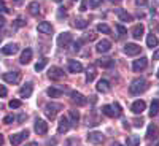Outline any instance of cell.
<instances>
[{
  "label": "cell",
  "instance_id": "7",
  "mask_svg": "<svg viewBox=\"0 0 159 146\" xmlns=\"http://www.w3.org/2000/svg\"><path fill=\"white\" fill-rule=\"evenodd\" d=\"M70 97H72V102L76 103V105H80V107H83V105L88 103L86 97H84L83 94H80V92H76V91H72V92H70Z\"/></svg>",
  "mask_w": 159,
  "mask_h": 146
},
{
  "label": "cell",
  "instance_id": "33",
  "mask_svg": "<svg viewBox=\"0 0 159 146\" xmlns=\"http://www.w3.org/2000/svg\"><path fill=\"white\" fill-rule=\"evenodd\" d=\"M69 114H70V122L76 126V124H78V121H80V114H78V111L70 110V111H69Z\"/></svg>",
  "mask_w": 159,
  "mask_h": 146
},
{
  "label": "cell",
  "instance_id": "49",
  "mask_svg": "<svg viewBox=\"0 0 159 146\" xmlns=\"http://www.w3.org/2000/svg\"><path fill=\"white\" fill-rule=\"evenodd\" d=\"M59 10H61V11H59V18H62V16L65 18V11H64V8H59Z\"/></svg>",
  "mask_w": 159,
  "mask_h": 146
},
{
  "label": "cell",
  "instance_id": "56",
  "mask_svg": "<svg viewBox=\"0 0 159 146\" xmlns=\"http://www.w3.org/2000/svg\"><path fill=\"white\" fill-rule=\"evenodd\" d=\"M157 78H159V70H157Z\"/></svg>",
  "mask_w": 159,
  "mask_h": 146
},
{
  "label": "cell",
  "instance_id": "6",
  "mask_svg": "<svg viewBox=\"0 0 159 146\" xmlns=\"http://www.w3.org/2000/svg\"><path fill=\"white\" fill-rule=\"evenodd\" d=\"M2 78L5 79L7 83L16 84V83H19V79H21V73L19 72H8V73H3Z\"/></svg>",
  "mask_w": 159,
  "mask_h": 146
},
{
  "label": "cell",
  "instance_id": "53",
  "mask_svg": "<svg viewBox=\"0 0 159 146\" xmlns=\"http://www.w3.org/2000/svg\"><path fill=\"white\" fill-rule=\"evenodd\" d=\"M110 2H113V3H119L121 0H110Z\"/></svg>",
  "mask_w": 159,
  "mask_h": 146
},
{
  "label": "cell",
  "instance_id": "30",
  "mask_svg": "<svg viewBox=\"0 0 159 146\" xmlns=\"http://www.w3.org/2000/svg\"><path fill=\"white\" fill-rule=\"evenodd\" d=\"M46 92H48V95H49L51 99H57V97L62 95V91H61V89H56V87H49Z\"/></svg>",
  "mask_w": 159,
  "mask_h": 146
},
{
  "label": "cell",
  "instance_id": "12",
  "mask_svg": "<svg viewBox=\"0 0 159 146\" xmlns=\"http://www.w3.org/2000/svg\"><path fill=\"white\" fill-rule=\"evenodd\" d=\"M48 76L51 79H61V78H64V70L59 67H51L48 70Z\"/></svg>",
  "mask_w": 159,
  "mask_h": 146
},
{
  "label": "cell",
  "instance_id": "39",
  "mask_svg": "<svg viewBox=\"0 0 159 146\" xmlns=\"http://www.w3.org/2000/svg\"><path fill=\"white\" fill-rule=\"evenodd\" d=\"M132 122H134L135 127H142V126H143V119H142V117H135Z\"/></svg>",
  "mask_w": 159,
  "mask_h": 146
},
{
  "label": "cell",
  "instance_id": "27",
  "mask_svg": "<svg viewBox=\"0 0 159 146\" xmlns=\"http://www.w3.org/2000/svg\"><path fill=\"white\" fill-rule=\"evenodd\" d=\"M27 10H29V13H30L32 16H37L38 13H40V5H38V2H30L29 7H27Z\"/></svg>",
  "mask_w": 159,
  "mask_h": 146
},
{
  "label": "cell",
  "instance_id": "3",
  "mask_svg": "<svg viewBox=\"0 0 159 146\" xmlns=\"http://www.w3.org/2000/svg\"><path fill=\"white\" fill-rule=\"evenodd\" d=\"M27 137H29V130L25 129V130H22V132H21V134H15V135H11V137H10V141H11V144H13V146H19V144H21V141H24Z\"/></svg>",
  "mask_w": 159,
  "mask_h": 146
},
{
  "label": "cell",
  "instance_id": "50",
  "mask_svg": "<svg viewBox=\"0 0 159 146\" xmlns=\"http://www.w3.org/2000/svg\"><path fill=\"white\" fill-rule=\"evenodd\" d=\"M25 146H38V143H35V141H30L29 144H25Z\"/></svg>",
  "mask_w": 159,
  "mask_h": 146
},
{
  "label": "cell",
  "instance_id": "31",
  "mask_svg": "<svg viewBox=\"0 0 159 146\" xmlns=\"http://www.w3.org/2000/svg\"><path fill=\"white\" fill-rule=\"evenodd\" d=\"M157 38L153 35V33H150L148 37H147V45H148V48H156L157 46Z\"/></svg>",
  "mask_w": 159,
  "mask_h": 146
},
{
  "label": "cell",
  "instance_id": "10",
  "mask_svg": "<svg viewBox=\"0 0 159 146\" xmlns=\"http://www.w3.org/2000/svg\"><path fill=\"white\" fill-rule=\"evenodd\" d=\"M70 129V121H69V117H65V116H61L59 119V126H57V132L59 134H65Z\"/></svg>",
  "mask_w": 159,
  "mask_h": 146
},
{
  "label": "cell",
  "instance_id": "5",
  "mask_svg": "<svg viewBox=\"0 0 159 146\" xmlns=\"http://www.w3.org/2000/svg\"><path fill=\"white\" fill-rule=\"evenodd\" d=\"M103 140H105V137L102 132H89L88 134V141L91 144H100V143H103Z\"/></svg>",
  "mask_w": 159,
  "mask_h": 146
},
{
  "label": "cell",
  "instance_id": "25",
  "mask_svg": "<svg viewBox=\"0 0 159 146\" xmlns=\"http://www.w3.org/2000/svg\"><path fill=\"white\" fill-rule=\"evenodd\" d=\"M116 15H118L119 19L124 21V22H130V21H132V16L129 15L127 11H124V10H116Z\"/></svg>",
  "mask_w": 159,
  "mask_h": 146
},
{
  "label": "cell",
  "instance_id": "43",
  "mask_svg": "<svg viewBox=\"0 0 159 146\" xmlns=\"http://www.w3.org/2000/svg\"><path fill=\"white\" fill-rule=\"evenodd\" d=\"M113 107H115V111L121 116V107H119V103H113Z\"/></svg>",
  "mask_w": 159,
  "mask_h": 146
},
{
  "label": "cell",
  "instance_id": "51",
  "mask_svg": "<svg viewBox=\"0 0 159 146\" xmlns=\"http://www.w3.org/2000/svg\"><path fill=\"white\" fill-rule=\"evenodd\" d=\"M2 144H3V135L0 134V146H2Z\"/></svg>",
  "mask_w": 159,
  "mask_h": 146
},
{
  "label": "cell",
  "instance_id": "40",
  "mask_svg": "<svg viewBox=\"0 0 159 146\" xmlns=\"http://www.w3.org/2000/svg\"><path fill=\"white\" fill-rule=\"evenodd\" d=\"M7 94H8V91H7V87H5V86H2V84H0V97H7Z\"/></svg>",
  "mask_w": 159,
  "mask_h": 146
},
{
  "label": "cell",
  "instance_id": "46",
  "mask_svg": "<svg viewBox=\"0 0 159 146\" xmlns=\"http://www.w3.org/2000/svg\"><path fill=\"white\" fill-rule=\"evenodd\" d=\"M135 2H137V5H142V7H143V5L148 3V0H135Z\"/></svg>",
  "mask_w": 159,
  "mask_h": 146
},
{
  "label": "cell",
  "instance_id": "37",
  "mask_svg": "<svg viewBox=\"0 0 159 146\" xmlns=\"http://www.w3.org/2000/svg\"><path fill=\"white\" fill-rule=\"evenodd\" d=\"M116 29H118V32H119V37H123V35H126V33H127V29H126V27H123L121 24H118V25H116Z\"/></svg>",
  "mask_w": 159,
  "mask_h": 146
},
{
  "label": "cell",
  "instance_id": "42",
  "mask_svg": "<svg viewBox=\"0 0 159 146\" xmlns=\"http://www.w3.org/2000/svg\"><path fill=\"white\" fill-rule=\"evenodd\" d=\"M22 25H25V22L22 19H16L15 21V27H22Z\"/></svg>",
  "mask_w": 159,
  "mask_h": 146
},
{
  "label": "cell",
  "instance_id": "36",
  "mask_svg": "<svg viewBox=\"0 0 159 146\" xmlns=\"http://www.w3.org/2000/svg\"><path fill=\"white\" fill-rule=\"evenodd\" d=\"M97 30H99V32H102V33H111V29L108 27L107 24H103V22L97 25Z\"/></svg>",
  "mask_w": 159,
  "mask_h": 146
},
{
  "label": "cell",
  "instance_id": "55",
  "mask_svg": "<svg viewBox=\"0 0 159 146\" xmlns=\"http://www.w3.org/2000/svg\"><path fill=\"white\" fill-rule=\"evenodd\" d=\"M2 40H3V35H2V33H0V42H2Z\"/></svg>",
  "mask_w": 159,
  "mask_h": 146
},
{
  "label": "cell",
  "instance_id": "32",
  "mask_svg": "<svg viewBox=\"0 0 159 146\" xmlns=\"http://www.w3.org/2000/svg\"><path fill=\"white\" fill-rule=\"evenodd\" d=\"M159 113V100H153L151 102V108H150V116H156Z\"/></svg>",
  "mask_w": 159,
  "mask_h": 146
},
{
  "label": "cell",
  "instance_id": "2",
  "mask_svg": "<svg viewBox=\"0 0 159 146\" xmlns=\"http://www.w3.org/2000/svg\"><path fill=\"white\" fill-rule=\"evenodd\" d=\"M59 110H62V105H59V103H48L45 107V113L49 119H54Z\"/></svg>",
  "mask_w": 159,
  "mask_h": 146
},
{
  "label": "cell",
  "instance_id": "45",
  "mask_svg": "<svg viewBox=\"0 0 159 146\" xmlns=\"http://www.w3.org/2000/svg\"><path fill=\"white\" fill-rule=\"evenodd\" d=\"M0 11H2V13H3V11H8L7 7H5V3H3V0H0Z\"/></svg>",
  "mask_w": 159,
  "mask_h": 146
},
{
  "label": "cell",
  "instance_id": "14",
  "mask_svg": "<svg viewBox=\"0 0 159 146\" xmlns=\"http://www.w3.org/2000/svg\"><path fill=\"white\" fill-rule=\"evenodd\" d=\"M145 108H147V105H145L143 100H137V102H134V103H132V107H130L132 113H135V114H140L142 111H145Z\"/></svg>",
  "mask_w": 159,
  "mask_h": 146
},
{
  "label": "cell",
  "instance_id": "18",
  "mask_svg": "<svg viewBox=\"0 0 159 146\" xmlns=\"http://www.w3.org/2000/svg\"><path fill=\"white\" fill-rule=\"evenodd\" d=\"M21 64H24V65H27L30 60H32V49H29V48H25L24 51H22V54H21Z\"/></svg>",
  "mask_w": 159,
  "mask_h": 146
},
{
  "label": "cell",
  "instance_id": "4",
  "mask_svg": "<svg viewBox=\"0 0 159 146\" xmlns=\"http://www.w3.org/2000/svg\"><path fill=\"white\" fill-rule=\"evenodd\" d=\"M72 40H73V37H72L70 32H64V33H61V35L57 37V45H59L61 48H67V46L72 43Z\"/></svg>",
  "mask_w": 159,
  "mask_h": 146
},
{
  "label": "cell",
  "instance_id": "8",
  "mask_svg": "<svg viewBox=\"0 0 159 146\" xmlns=\"http://www.w3.org/2000/svg\"><path fill=\"white\" fill-rule=\"evenodd\" d=\"M140 46L139 45H135V43H127L126 46H124V52L127 56H137V54H140Z\"/></svg>",
  "mask_w": 159,
  "mask_h": 146
},
{
  "label": "cell",
  "instance_id": "54",
  "mask_svg": "<svg viewBox=\"0 0 159 146\" xmlns=\"http://www.w3.org/2000/svg\"><path fill=\"white\" fill-rule=\"evenodd\" d=\"M111 146H123V144H119V143H113Z\"/></svg>",
  "mask_w": 159,
  "mask_h": 146
},
{
  "label": "cell",
  "instance_id": "29",
  "mask_svg": "<svg viewBox=\"0 0 159 146\" xmlns=\"http://www.w3.org/2000/svg\"><path fill=\"white\" fill-rule=\"evenodd\" d=\"M126 143H127V146H139V144H140V137L130 135V137L126 138Z\"/></svg>",
  "mask_w": 159,
  "mask_h": 146
},
{
  "label": "cell",
  "instance_id": "15",
  "mask_svg": "<svg viewBox=\"0 0 159 146\" xmlns=\"http://www.w3.org/2000/svg\"><path fill=\"white\" fill-rule=\"evenodd\" d=\"M102 113L108 117H119V114L115 111V107L113 105H103L102 107Z\"/></svg>",
  "mask_w": 159,
  "mask_h": 146
},
{
  "label": "cell",
  "instance_id": "44",
  "mask_svg": "<svg viewBox=\"0 0 159 146\" xmlns=\"http://www.w3.org/2000/svg\"><path fill=\"white\" fill-rule=\"evenodd\" d=\"M13 119H15L13 116H7V117L3 119V122H5V124H11V122H13Z\"/></svg>",
  "mask_w": 159,
  "mask_h": 146
},
{
  "label": "cell",
  "instance_id": "23",
  "mask_svg": "<svg viewBox=\"0 0 159 146\" xmlns=\"http://www.w3.org/2000/svg\"><path fill=\"white\" fill-rule=\"evenodd\" d=\"M38 32H42V33H52V25L49 22H40L38 24Z\"/></svg>",
  "mask_w": 159,
  "mask_h": 146
},
{
  "label": "cell",
  "instance_id": "13",
  "mask_svg": "<svg viewBox=\"0 0 159 146\" xmlns=\"http://www.w3.org/2000/svg\"><path fill=\"white\" fill-rule=\"evenodd\" d=\"M111 48V43L108 42V40H100V42L97 43V52H100V54H103V52H108Z\"/></svg>",
  "mask_w": 159,
  "mask_h": 146
},
{
  "label": "cell",
  "instance_id": "52",
  "mask_svg": "<svg viewBox=\"0 0 159 146\" xmlns=\"http://www.w3.org/2000/svg\"><path fill=\"white\" fill-rule=\"evenodd\" d=\"M15 3H16V5H21V3H22V0H15Z\"/></svg>",
  "mask_w": 159,
  "mask_h": 146
},
{
  "label": "cell",
  "instance_id": "47",
  "mask_svg": "<svg viewBox=\"0 0 159 146\" xmlns=\"http://www.w3.org/2000/svg\"><path fill=\"white\" fill-rule=\"evenodd\" d=\"M153 59H154V60H159V49H156V51H154V54H153Z\"/></svg>",
  "mask_w": 159,
  "mask_h": 146
},
{
  "label": "cell",
  "instance_id": "16",
  "mask_svg": "<svg viewBox=\"0 0 159 146\" xmlns=\"http://www.w3.org/2000/svg\"><path fill=\"white\" fill-rule=\"evenodd\" d=\"M32 91H34L32 83H27L25 86H22V87H21V91H19V95H21L22 99H29V97L32 95Z\"/></svg>",
  "mask_w": 159,
  "mask_h": 146
},
{
  "label": "cell",
  "instance_id": "34",
  "mask_svg": "<svg viewBox=\"0 0 159 146\" xmlns=\"http://www.w3.org/2000/svg\"><path fill=\"white\" fill-rule=\"evenodd\" d=\"M73 25H75V27H78V29H84L86 25H88V22L84 19H81V18H78V19H75Z\"/></svg>",
  "mask_w": 159,
  "mask_h": 146
},
{
  "label": "cell",
  "instance_id": "19",
  "mask_svg": "<svg viewBox=\"0 0 159 146\" xmlns=\"http://www.w3.org/2000/svg\"><path fill=\"white\" fill-rule=\"evenodd\" d=\"M69 70H70V73H80L83 70V65L78 60H69Z\"/></svg>",
  "mask_w": 159,
  "mask_h": 146
},
{
  "label": "cell",
  "instance_id": "41",
  "mask_svg": "<svg viewBox=\"0 0 159 146\" xmlns=\"http://www.w3.org/2000/svg\"><path fill=\"white\" fill-rule=\"evenodd\" d=\"M25 119H27V116H25L24 113H21V114L18 116V122H19V124H22V122L25 121Z\"/></svg>",
  "mask_w": 159,
  "mask_h": 146
},
{
  "label": "cell",
  "instance_id": "1",
  "mask_svg": "<svg viewBox=\"0 0 159 146\" xmlns=\"http://www.w3.org/2000/svg\"><path fill=\"white\" fill-rule=\"evenodd\" d=\"M148 86H150V84H148L147 79H143V78H137V79H134V81L130 83L129 91H130V94L139 95V94H143V92L148 89Z\"/></svg>",
  "mask_w": 159,
  "mask_h": 146
},
{
  "label": "cell",
  "instance_id": "21",
  "mask_svg": "<svg viewBox=\"0 0 159 146\" xmlns=\"http://www.w3.org/2000/svg\"><path fill=\"white\" fill-rule=\"evenodd\" d=\"M2 52H3V54H7V56H13L15 52H18V45L16 43H10L5 48H2Z\"/></svg>",
  "mask_w": 159,
  "mask_h": 146
},
{
  "label": "cell",
  "instance_id": "38",
  "mask_svg": "<svg viewBox=\"0 0 159 146\" xmlns=\"http://www.w3.org/2000/svg\"><path fill=\"white\" fill-rule=\"evenodd\" d=\"M8 105H10V108H19L21 107V102L19 100H11Z\"/></svg>",
  "mask_w": 159,
  "mask_h": 146
},
{
  "label": "cell",
  "instance_id": "17",
  "mask_svg": "<svg viewBox=\"0 0 159 146\" xmlns=\"http://www.w3.org/2000/svg\"><path fill=\"white\" fill-rule=\"evenodd\" d=\"M157 135H159L157 126H156V124H150V127H148V130H147V137H148L150 140H156Z\"/></svg>",
  "mask_w": 159,
  "mask_h": 146
},
{
  "label": "cell",
  "instance_id": "9",
  "mask_svg": "<svg viewBox=\"0 0 159 146\" xmlns=\"http://www.w3.org/2000/svg\"><path fill=\"white\" fill-rule=\"evenodd\" d=\"M35 132L38 135H45L48 132V124L46 121H43V119H37L35 121Z\"/></svg>",
  "mask_w": 159,
  "mask_h": 146
},
{
  "label": "cell",
  "instance_id": "22",
  "mask_svg": "<svg viewBox=\"0 0 159 146\" xmlns=\"http://www.w3.org/2000/svg\"><path fill=\"white\" fill-rule=\"evenodd\" d=\"M113 59H110V57H102V59H99L97 60V65H100V67H103V69H111L113 67Z\"/></svg>",
  "mask_w": 159,
  "mask_h": 146
},
{
  "label": "cell",
  "instance_id": "26",
  "mask_svg": "<svg viewBox=\"0 0 159 146\" xmlns=\"http://www.w3.org/2000/svg\"><path fill=\"white\" fill-rule=\"evenodd\" d=\"M89 3V7L91 8H97L100 3H102V0H84L83 2V5H81V11H84L86 10V5Z\"/></svg>",
  "mask_w": 159,
  "mask_h": 146
},
{
  "label": "cell",
  "instance_id": "24",
  "mask_svg": "<svg viewBox=\"0 0 159 146\" xmlns=\"http://www.w3.org/2000/svg\"><path fill=\"white\" fill-rule=\"evenodd\" d=\"M97 91L102 92V94H105V92L110 91V84H108L107 79H100V81L97 83Z\"/></svg>",
  "mask_w": 159,
  "mask_h": 146
},
{
  "label": "cell",
  "instance_id": "35",
  "mask_svg": "<svg viewBox=\"0 0 159 146\" xmlns=\"http://www.w3.org/2000/svg\"><path fill=\"white\" fill-rule=\"evenodd\" d=\"M46 64H48V59H42L40 62L35 64V70H37V72H42V70L46 67Z\"/></svg>",
  "mask_w": 159,
  "mask_h": 146
},
{
  "label": "cell",
  "instance_id": "57",
  "mask_svg": "<svg viewBox=\"0 0 159 146\" xmlns=\"http://www.w3.org/2000/svg\"><path fill=\"white\" fill-rule=\"evenodd\" d=\"M54 2H61V0H54Z\"/></svg>",
  "mask_w": 159,
  "mask_h": 146
},
{
  "label": "cell",
  "instance_id": "58",
  "mask_svg": "<svg viewBox=\"0 0 159 146\" xmlns=\"http://www.w3.org/2000/svg\"><path fill=\"white\" fill-rule=\"evenodd\" d=\"M156 146H159V143H157V144H156Z\"/></svg>",
  "mask_w": 159,
  "mask_h": 146
},
{
  "label": "cell",
  "instance_id": "48",
  "mask_svg": "<svg viewBox=\"0 0 159 146\" xmlns=\"http://www.w3.org/2000/svg\"><path fill=\"white\" fill-rule=\"evenodd\" d=\"M5 22H7V21H5V18H3V16H0V27H3Z\"/></svg>",
  "mask_w": 159,
  "mask_h": 146
},
{
  "label": "cell",
  "instance_id": "28",
  "mask_svg": "<svg viewBox=\"0 0 159 146\" xmlns=\"http://www.w3.org/2000/svg\"><path fill=\"white\" fill-rule=\"evenodd\" d=\"M94 78H96V65H91L86 73V81L91 83V81H94Z\"/></svg>",
  "mask_w": 159,
  "mask_h": 146
},
{
  "label": "cell",
  "instance_id": "20",
  "mask_svg": "<svg viewBox=\"0 0 159 146\" xmlns=\"http://www.w3.org/2000/svg\"><path fill=\"white\" fill-rule=\"evenodd\" d=\"M143 32H145V27L142 24H137V25H134V29H132V37L135 40H140L143 37Z\"/></svg>",
  "mask_w": 159,
  "mask_h": 146
},
{
  "label": "cell",
  "instance_id": "11",
  "mask_svg": "<svg viewBox=\"0 0 159 146\" xmlns=\"http://www.w3.org/2000/svg\"><path fill=\"white\" fill-rule=\"evenodd\" d=\"M147 65H148V59L147 57H142L139 60H134V64H132V69H134V72H142L147 69Z\"/></svg>",
  "mask_w": 159,
  "mask_h": 146
}]
</instances>
